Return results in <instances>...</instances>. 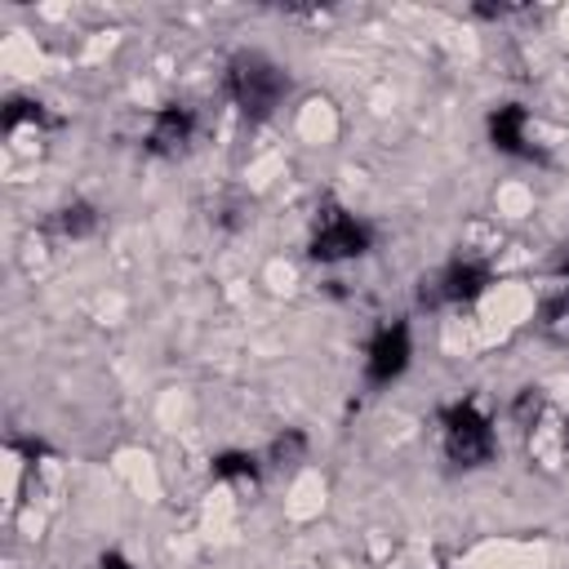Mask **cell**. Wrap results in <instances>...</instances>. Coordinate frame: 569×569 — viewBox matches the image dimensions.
I'll return each mask as SVG.
<instances>
[{
	"label": "cell",
	"instance_id": "7a4b0ae2",
	"mask_svg": "<svg viewBox=\"0 0 569 569\" xmlns=\"http://www.w3.org/2000/svg\"><path fill=\"white\" fill-rule=\"evenodd\" d=\"M445 453L458 467H480L493 453V431L471 400H458L445 409Z\"/></svg>",
	"mask_w": 569,
	"mask_h": 569
},
{
	"label": "cell",
	"instance_id": "8fae6325",
	"mask_svg": "<svg viewBox=\"0 0 569 569\" xmlns=\"http://www.w3.org/2000/svg\"><path fill=\"white\" fill-rule=\"evenodd\" d=\"M98 569H133V565H129L124 556H116V551H107V556L98 560Z\"/></svg>",
	"mask_w": 569,
	"mask_h": 569
},
{
	"label": "cell",
	"instance_id": "277c9868",
	"mask_svg": "<svg viewBox=\"0 0 569 569\" xmlns=\"http://www.w3.org/2000/svg\"><path fill=\"white\" fill-rule=\"evenodd\" d=\"M409 365V325H387L378 329V338L369 342V382H391L400 378Z\"/></svg>",
	"mask_w": 569,
	"mask_h": 569
},
{
	"label": "cell",
	"instance_id": "6da1fadb",
	"mask_svg": "<svg viewBox=\"0 0 569 569\" xmlns=\"http://www.w3.org/2000/svg\"><path fill=\"white\" fill-rule=\"evenodd\" d=\"M227 89H231V98H236V107L244 116L262 120V116H271L280 107V98L289 89V76L267 53H253L249 49V53H236L227 62Z\"/></svg>",
	"mask_w": 569,
	"mask_h": 569
},
{
	"label": "cell",
	"instance_id": "3957f363",
	"mask_svg": "<svg viewBox=\"0 0 569 569\" xmlns=\"http://www.w3.org/2000/svg\"><path fill=\"white\" fill-rule=\"evenodd\" d=\"M365 249H369V231H365L356 218L338 213V209L320 222V231H316V240H311V258H320V262L356 258V253H365Z\"/></svg>",
	"mask_w": 569,
	"mask_h": 569
},
{
	"label": "cell",
	"instance_id": "9c48e42d",
	"mask_svg": "<svg viewBox=\"0 0 569 569\" xmlns=\"http://www.w3.org/2000/svg\"><path fill=\"white\" fill-rule=\"evenodd\" d=\"M302 453H307L302 431H284V436H276V440H271V462H276V467H293Z\"/></svg>",
	"mask_w": 569,
	"mask_h": 569
},
{
	"label": "cell",
	"instance_id": "30bf717a",
	"mask_svg": "<svg viewBox=\"0 0 569 569\" xmlns=\"http://www.w3.org/2000/svg\"><path fill=\"white\" fill-rule=\"evenodd\" d=\"M253 471H258L253 453L227 449V453H218V458H213V476H222V480H231V476H253Z\"/></svg>",
	"mask_w": 569,
	"mask_h": 569
},
{
	"label": "cell",
	"instance_id": "8992f818",
	"mask_svg": "<svg viewBox=\"0 0 569 569\" xmlns=\"http://www.w3.org/2000/svg\"><path fill=\"white\" fill-rule=\"evenodd\" d=\"M191 129H196V116L187 107H160L156 120H151V133H147V147L151 151H182L191 142Z\"/></svg>",
	"mask_w": 569,
	"mask_h": 569
},
{
	"label": "cell",
	"instance_id": "52a82bcc",
	"mask_svg": "<svg viewBox=\"0 0 569 569\" xmlns=\"http://www.w3.org/2000/svg\"><path fill=\"white\" fill-rule=\"evenodd\" d=\"M489 138H493L498 151L529 156V147H525V107H516V102L498 107V111L489 116Z\"/></svg>",
	"mask_w": 569,
	"mask_h": 569
},
{
	"label": "cell",
	"instance_id": "ba28073f",
	"mask_svg": "<svg viewBox=\"0 0 569 569\" xmlns=\"http://www.w3.org/2000/svg\"><path fill=\"white\" fill-rule=\"evenodd\" d=\"M98 227V213H93V204H84V200H76V204H67L62 213H58V231L62 236H71V240H80V236H89Z\"/></svg>",
	"mask_w": 569,
	"mask_h": 569
},
{
	"label": "cell",
	"instance_id": "5b68a950",
	"mask_svg": "<svg viewBox=\"0 0 569 569\" xmlns=\"http://www.w3.org/2000/svg\"><path fill=\"white\" fill-rule=\"evenodd\" d=\"M485 284H489V271L480 262H449L445 276L431 280V289L422 284V302H431V307L436 302H467V298L485 293Z\"/></svg>",
	"mask_w": 569,
	"mask_h": 569
}]
</instances>
